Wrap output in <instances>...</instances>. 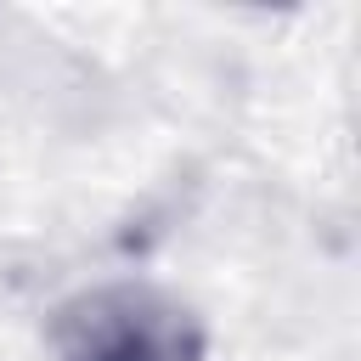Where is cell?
<instances>
[{
    "instance_id": "6da1fadb",
    "label": "cell",
    "mask_w": 361,
    "mask_h": 361,
    "mask_svg": "<svg viewBox=\"0 0 361 361\" xmlns=\"http://www.w3.org/2000/svg\"><path fill=\"white\" fill-rule=\"evenodd\" d=\"M51 344L62 361H203V327L192 310L141 282H107L62 299Z\"/></svg>"
}]
</instances>
